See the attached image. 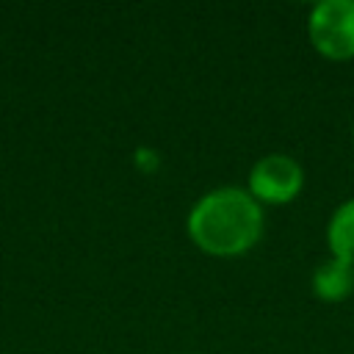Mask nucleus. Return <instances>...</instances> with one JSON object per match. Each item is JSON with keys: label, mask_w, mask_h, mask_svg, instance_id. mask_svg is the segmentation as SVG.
Here are the masks:
<instances>
[{"label": "nucleus", "mask_w": 354, "mask_h": 354, "mask_svg": "<svg viewBox=\"0 0 354 354\" xmlns=\"http://www.w3.org/2000/svg\"><path fill=\"white\" fill-rule=\"evenodd\" d=\"M185 232L191 243L210 257H241L260 243L266 210L246 188L218 185L191 205Z\"/></svg>", "instance_id": "1"}, {"label": "nucleus", "mask_w": 354, "mask_h": 354, "mask_svg": "<svg viewBox=\"0 0 354 354\" xmlns=\"http://www.w3.org/2000/svg\"><path fill=\"white\" fill-rule=\"evenodd\" d=\"M307 36L326 61L354 58V0H321L310 8Z\"/></svg>", "instance_id": "2"}, {"label": "nucleus", "mask_w": 354, "mask_h": 354, "mask_svg": "<svg viewBox=\"0 0 354 354\" xmlns=\"http://www.w3.org/2000/svg\"><path fill=\"white\" fill-rule=\"evenodd\" d=\"M304 188V169L288 152H268L257 158L246 177V191L263 207L290 205Z\"/></svg>", "instance_id": "3"}, {"label": "nucleus", "mask_w": 354, "mask_h": 354, "mask_svg": "<svg viewBox=\"0 0 354 354\" xmlns=\"http://www.w3.org/2000/svg\"><path fill=\"white\" fill-rule=\"evenodd\" d=\"M310 288L326 304L346 301L354 293V266L329 254L315 266V271L310 277Z\"/></svg>", "instance_id": "4"}, {"label": "nucleus", "mask_w": 354, "mask_h": 354, "mask_svg": "<svg viewBox=\"0 0 354 354\" xmlns=\"http://www.w3.org/2000/svg\"><path fill=\"white\" fill-rule=\"evenodd\" d=\"M326 246H329V254L354 266V196L343 199L329 221H326Z\"/></svg>", "instance_id": "5"}, {"label": "nucleus", "mask_w": 354, "mask_h": 354, "mask_svg": "<svg viewBox=\"0 0 354 354\" xmlns=\"http://www.w3.org/2000/svg\"><path fill=\"white\" fill-rule=\"evenodd\" d=\"M351 141H354V124H351Z\"/></svg>", "instance_id": "6"}]
</instances>
